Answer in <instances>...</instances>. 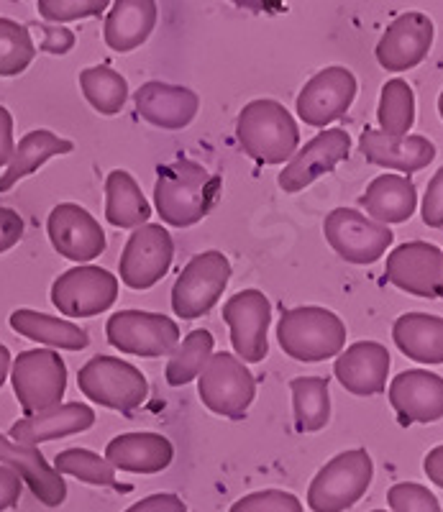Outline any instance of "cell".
<instances>
[{
  "label": "cell",
  "instance_id": "obj_19",
  "mask_svg": "<svg viewBox=\"0 0 443 512\" xmlns=\"http://www.w3.org/2000/svg\"><path fill=\"white\" fill-rule=\"evenodd\" d=\"M390 405L400 425L436 423L443 418V377L426 369L400 372L390 384Z\"/></svg>",
  "mask_w": 443,
  "mask_h": 512
},
{
  "label": "cell",
  "instance_id": "obj_42",
  "mask_svg": "<svg viewBox=\"0 0 443 512\" xmlns=\"http://www.w3.org/2000/svg\"><path fill=\"white\" fill-rule=\"evenodd\" d=\"M24 218L18 216L16 210L0 208V254L18 244L24 239Z\"/></svg>",
  "mask_w": 443,
  "mask_h": 512
},
{
  "label": "cell",
  "instance_id": "obj_13",
  "mask_svg": "<svg viewBox=\"0 0 443 512\" xmlns=\"http://www.w3.org/2000/svg\"><path fill=\"white\" fill-rule=\"evenodd\" d=\"M387 282L426 300L443 297V249L428 241H408L387 256Z\"/></svg>",
  "mask_w": 443,
  "mask_h": 512
},
{
  "label": "cell",
  "instance_id": "obj_31",
  "mask_svg": "<svg viewBox=\"0 0 443 512\" xmlns=\"http://www.w3.org/2000/svg\"><path fill=\"white\" fill-rule=\"evenodd\" d=\"M105 218L116 228H139L152 218V205L126 169H113L105 177Z\"/></svg>",
  "mask_w": 443,
  "mask_h": 512
},
{
  "label": "cell",
  "instance_id": "obj_45",
  "mask_svg": "<svg viewBox=\"0 0 443 512\" xmlns=\"http://www.w3.org/2000/svg\"><path fill=\"white\" fill-rule=\"evenodd\" d=\"M41 49L49 54H67L75 47V34L67 29H52V26H41Z\"/></svg>",
  "mask_w": 443,
  "mask_h": 512
},
{
  "label": "cell",
  "instance_id": "obj_47",
  "mask_svg": "<svg viewBox=\"0 0 443 512\" xmlns=\"http://www.w3.org/2000/svg\"><path fill=\"white\" fill-rule=\"evenodd\" d=\"M423 472L431 479L436 487L443 489V446L431 448L426 454V461H423Z\"/></svg>",
  "mask_w": 443,
  "mask_h": 512
},
{
  "label": "cell",
  "instance_id": "obj_24",
  "mask_svg": "<svg viewBox=\"0 0 443 512\" xmlns=\"http://www.w3.org/2000/svg\"><path fill=\"white\" fill-rule=\"evenodd\" d=\"M93 425L95 410L90 405L67 402V405H57V408L44 410V413L24 415L21 420H16L11 428V441L21 443V446H39L44 441L88 431Z\"/></svg>",
  "mask_w": 443,
  "mask_h": 512
},
{
  "label": "cell",
  "instance_id": "obj_11",
  "mask_svg": "<svg viewBox=\"0 0 443 512\" xmlns=\"http://www.w3.org/2000/svg\"><path fill=\"white\" fill-rule=\"evenodd\" d=\"M172 256H175V241L167 228L157 223L134 228L118 264L121 282L131 290H149L170 272Z\"/></svg>",
  "mask_w": 443,
  "mask_h": 512
},
{
  "label": "cell",
  "instance_id": "obj_10",
  "mask_svg": "<svg viewBox=\"0 0 443 512\" xmlns=\"http://www.w3.org/2000/svg\"><path fill=\"white\" fill-rule=\"evenodd\" d=\"M326 241L336 254L349 264H374L385 256L395 241V233L385 223L372 221L354 208H336L323 223Z\"/></svg>",
  "mask_w": 443,
  "mask_h": 512
},
{
  "label": "cell",
  "instance_id": "obj_35",
  "mask_svg": "<svg viewBox=\"0 0 443 512\" xmlns=\"http://www.w3.org/2000/svg\"><path fill=\"white\" fill-rule=\"evenodd\" d=\"M213 356V336L205 328H198V331H190L185 336L180 346L170 354V361H167V382L172 387H185L193 379H198V374L203 372L208 359Z\"/></svg>",
  "mask_w": 443,
  "mask_h": 512
},
{
  "label": "cell",
  "instance_id": "obj_22",
  "mask_svg": "<svg viewBox=\"0 0 443 512\" xmlns=\"http://www.w3.org/2000/svg\"><path fill=\"white\" fill-rule=\"evenodd\" d=\"M333 374L346 392L356 397H372L385 392L390 377V351L377 341H359L339 354Z\"/></svg>",
  "mask_w": 443,
  "mask_h": 512
},
{
  "label": "cell",
  "instance_id": "obj_33",
  "mask_svg": "<svg viewBox=\"0 0 443 512\" xmlns=\"http://www.w3.org/2000/svg\"><path fill=\"white\" fill-rule=\"evenodd\" d=\"M80 88L85 100L103 116H116L123 111L126 98H129V82L123 80L121 72H116L108 64L88 67L80 72Z\"/></svg>",
  "mask_w": 443,
  "mask_h": 512
},
{
  "label": "cell",
  "instance_id": "obj_38",
  "mask_svg": "<svg viewBox=\"0 0 443 512\" xmlns=\"http://www.w3.org/2000/svg\"><path fill=\"white\" fill-rule=\"evenodd\" d=\"M392 512H443L431 489L415 482H400L387 492Z\"/></svg>",
  "mask_w": 443,
  "mask_h": 512
},
{
  "label": "cell",
  "instance_id": "obj_25",
  "mask_svg": "<svg viewBox=\"0 0 443 512\" xmlns=\"http://www.w3.org/2000/svg\"><path fill=\"white\" fill-rule=\"evenodd\" d=\"M175 459V446L159 433H123L105 446V461L131 474H159Z\"/></svg>",
  "mask_w": 443,
  "mask_h": 512
},
{
  "label": "cell",
  "instance_id": "obj_50",
  "mask_svg": "<svg viewBox=\"0 0 443 512\" xmlns=\"http://www.w3.org/2000/svg\"><path fill=\"white\" fill-rule=\"evenodd\" d=\"M438 113H441V118H443V90H441V95H438Z\"/></svg>",
  "mask_w": 443,
  "mask_h": 512
},
{
  "label": "cell",
  "instance_id": "obj_32",
  "mask_svg": "<svg viewBox=\"0 0 443 512\" xmlns=\"http://www.w3.org/2000/svg\"><path fill=\"white\" fill-rule=\"evenodd\" d=\"M298 433H318L331 420V395L326 377H298L290 382Z\"/></svg>",
  "mask_w": 443,
  "mask_h": 512
},
{
  "label": "cell",
  "instance_id": "obj_6",
  "mask_svg": "<svg viewBox=\"0 0 443 512\" xmlns=\"http://www.w3.org/2000/svg\"><path fill=\"white\" fill-rule=\"evenodd\" d=\"M77 387L88 400L118 413L141 408L149 395V382L144 374L129 361L113 356H93L77 372Z\"/></svg>",
  "mask_w": 443,
  "mask_h": 512
},
{
  "label": "cell",
  "instance_id": "obj_34",
  "mask_svg": "<svg viewBox=\"0 0 443 512\" xmlns=\"http://www.w3.org/2000/svg\"><path fill=\"white\" fill-rule=\"evenodd\" d=\"M377 121L382 134L387 136H408L415 123V95L408 82L392 77L385 82L379 95Z\"/></svg>",
  "mask_w": 443,
  "mask_h": 512
},
{
  "label": "cell",
  "instance_id": "obj_29",
  "mask_svg": "<svg viewBox=\"0 0 443 512\" xmlns=\"http://www.w3.org/2000/svg\"><path fill=\"white\" fill-rule=\"evenodd\" d=\"M8 323H11V328L18 336L36 341V344L52 346V349L82 351L88 349L90 344L88 331H82L77 323H70L65 318H54V315L47 313H36V310L29 308L13 310Z\"/></svg>",
  "mask_w": 443,
  "mask_h": 512
},
{
  "label": "cell",
  "instance_id": "obj_7",
  "mask_svg": "<svg viewBox=\"0 0 443 512\" xmlns=\"http://www.w3.org/2000/svg\"><path fill=\"white\" fill-rule=\"evenodd\" d=\"M198 395L210 413L223 418H244L257 397V379L236 354L218 351L200 372Z\"/></svg>",
  "mask_w": 443,
  "mask_h": 512
},
{
  "label": "cell",
  "instance_id": "obj_49",
  "mask_svg": "<svg viewBox=\"0 0 443 512\" xmlns=\"http://www.w3.org/2000/svg\"><path fill=\"white\" fill-rule=\"evenodd\" d=\"M8 372H11V351H8V346L0 344V387L6 384Z\"/></svg>",
  "mask_w": 443,
  "mask_h": 512
},
{
  "label": "cell",
  "instance_id": "obj_15",
  "mask_svg": "<svg viewBox=\"0 0 443 512\" xmlns=\"http://www.w3.org/2000/svg\"><path fill=\"white\" fill-rule=\"evenodd\" d=\"M356 90L359 85H356L354 72L346 67H326L305 82L295 108L303 123L323 128L346 116L356 98Z\"/></svg>",
  "mask_w": 443,
  "mask_h": 512
},
{
  "label": "cell",
  "instance_id": "obj_43",
  "mask_svg": "<svg viewBox=\"0 0 443 512\" xmlns=\"http://www.w3.org/2000/svg\"><path fill=\"white\" fill-rule=\"evenodd\" d=\"M126 512H187V505L172 492H159V495L144 497Z\"/></svg>",
  "mask_w": 443,
  "mask_h": 512
},
{
  "label": "cell",
  "instance_id": "obj_12",
  "mask_svg": "<svg viewBox=\"0 0 443 512\" xmlns=\"http://www.w3.org/2000/svg\"><path fill=\"white\" fill-rule=\"evenodd\" d=\"M118 300V277L103 267H75L59 274L52 303L65 318H93Z\"/></svg>",
  "mask_w": 443,
  "mask_h": 512
},
{
  "label": "cell",
  "instance_id": "obj_26",
  "mask_svg": "<svg viewBox=\"0 0 443 512\" xmlns=\"http://www.w3.org/2000/svg\"><path fill=\"white\" fill-rule=\"evenodd\" d=\"M157 18V0H116L105 16V44L118 54L134 52L152 36Z\"/></svg>",
  "mask_w": 443,
  "mask_h": 512
},
{
  "label": "cell",
  "instance_id": "obj_16",
  "mask_svg": "<svg viewBox=\"0 0 443 512\" xmlns=\"http://www.w3.org/2000/svg\"><path fill=\"white\" fill-rule=\"evenodd\" d=\"M433 36H436V26L426 13H403L387 26V31L379 39L377 49H374L377 62L387 72L413 70L431 52Z\"/></svg>",
  "mask_w": 443,
  "mask_h": 512
},
{
  "label": "cell",
  "instance_id": "obj_48",
  "mask_svg": "<svg viewBox=\"0 0 443 512\" xmlns=\"http://www.w3.org/2000/svg\"><path fill=\"white\" fill-rule=\"evenodd\" d=\"M231 3H236V6L244 8V11L277 13L282 8V3H285V0H231Z\"/></svg>",
  "mask_w": 443,
  "mask_h": 512
},
{
  "label": "cell",
  "instance_id": "obj_36",
  "mask_svg": "<svg viewBox=\"0 0 443 512\" xmlns=\"http://www.w3.org/2000/svg\"><path fill=\"white\" fill-rule=\"evenodd\" d=\"M54 472L70 474L85 484H95V487H118L116 469H113L103 456L88 448H67L54 456Z\"/></svg>",
  "mask_w": 443,
  "mask_h": 512
},
{
  "label": "cell",
  "instance_id": "obj_28",
  "mask_svg": "<svg viewBox=\"0 0 443 512\" xmlns=\"http://www.w3.org/2000/svg\"><path fill=\"white\" fill-rule=\"evenodd\" d=\"M395 346L418 364H443V318L431 313H405L392 326Z\"/></svg>",
  "mask_w": 443,
  "mask_h": 512
},
{
  "label": "cell",
  "instance_id": "obj_40",
  "mask_svg": "<svg viewBox=\"0 0 443 512\" xmlns=\"http://www.w3.org/2000/svg\"><path fill=\"white\" fill-rule=\"evenodd\" d=\"M228 512H303V505L295 495L282 489H264L254 495L241 497Z\"/></svg>",
  "mask_w": 443,
  "mask_h": 512
},
{
  "label": "cell",
  "instance_id": "obj_30",
  "mask_svg": "<svg viewBox=\"0 0 443 512\" xmlns=\"http://www.w3.org/2000/svg\"><path fill=\"white\" fill-rule=\"evenodd\" d=\"M75 149V144L62 136L52 134L47 128H36L29 131L24 139L18 141L16 152H13L11 164H8L6 175L0 177V192H8L16 182H21L24 177L34 175L41 164H47L52 157H62V154H70Z\"/></svg>",
  "mask_w": 443,
  "mask_h": 512
},
{
  "label": "cell",
  "instance_id": "obj_5",
  "mask_svg": "<svg viewBox=\"0 0 443 512\" xmlns=\"http://www.w3.org/2000/svg\"><path fill=\"white\" fill-rule=\"evenodd\" d=\"M11 384L24 415L57 408L67 390L65 359L52 349L21 351L11 361Z\"/></svg>",
  "mask_w": 443,
  "mask_h": 512
},
{
  "label": "cell",
  "instance_id": "obj_27",
  "mask_svg": "<svg viewBox=\"0 0 443 512\" xmlns=\"http://www.w3.org/2000/svg\"><path fill=\"white\" fill-rule=\"evenodd\" d=\"M369 218L377 223H405L415 213L418 205V190L413 180L405 175H379L369 182L364 195L359 198Z\"/></svg>",
  "mask_w": 443,
  "mask_h": 512
},
{
  "label": "cell",
  "instance_id": "obj_18",
  "mask_svg": "<svg viewBox=\"0 0 443 512\" xmlns=\"http://www.w3.org/2000/svg\"><path fill=\"white\" fill-rule=\"evenodd\" d=\"M49 241L70 262H93L105 251V233L88 210L75 203H59L49 213Z\"/></svg>",
  "mask_w": 443,
  "mask_h": 512
},
{
  "label": "cell",
  "instance_id": "obj_17",
  "mask_svg": "<svg viewBox=\"0 0 443 512\" xmlns=\"http://www.w3.org/2000/svg\"><path fill=\"white\" fill-rule=\"evenodd\" d=\"M349 152L351 136L346 134L344 128H328V131H321L315 139H310L300 152H295V157L282 169V175L277 177V182L290 195L292 192L305 190L318 177L328 175L344 159H349Z\"/></svg>",
  "mask_w": 443,
  "mask_h": 512
},
{
  "label": "cell",
  "instance_id": "obj_39",
  "mask_svg": "<svg viewBox=\"0 0 443 512\" xmlns=\"http://www.w3.org/2000/svg\"><path fill=\"white\" fill-rule=\"evenodd\" d=\"M108 3L111 0H39V13L41 18L54 21V24H67V21L100 16Z\"/></svg>",
  "mask_w": 443,
  "mask_h": 512
},
{
  "label": "cell",
  "instance_id": "obj_21",
  "mask_svg": "<svg viewBox=\"0 0 443 512\" xmlns=\"http://www.w3.org/2000/svg\"><path fill=\"white\" fill-rule=\"evenodd\" d=\"M359 149L369 164L395 169V172H403L405 177L426 169L436 159V146L426 136H387L374 128H364Z\"/></svg>",
  "mask_w": 443,
  "mask_h": 512
},
{
  "label": "cell",
  "instance_id": "obj_46",
  "mask_svg": "<svg viewBox=\"0 0 443 512\" xmlns=\"http://www.w3.org/2000/svg\"><path fill=\"white\" fill-rule=\"evenodd\" d=\"M13 152H16V144H13V116L8 113V108L0 105V167L11 164Z\"/></svg>",
  "mask_w": 443,
  "mask_h": 512
},
{
  "label": "cell",
  "instance_id": "obj_3",
  "mask_svg": "<svg viewBox=\"0 0 443 512\" xmlns=\"http://www.w3.org/2000/svg\"><path fill=\"white\" fill-rule=\"evenodd\" d=\"M277 341L290 359L315 364L344 351L346 326L333 310L303 305L282 313L277 323Z\"/></svg>",
  "mask_w": 443,
  "mask_h": 512
},
{
  "label": "cell",
  "instance_id": "obj_14",
  "mask_svg": "<svg viewBox=\"0 0 443 512\" xmlns=\"http://www.w3.org/2000/svg\"><path fill=\"white\" fill-rule=\"evenodd\" d=\"M223 320L231 328V346L236 356L249 364L267 359V331L272 323V305L259 290H241L223 305Z\"/></svg>",
  "mask_w": 443,
  "mask_h": 512
},
{
  "label": "cell",
  "instance_id": "obj_8",
  "mask_svg": "<svg viewBox=\"0 0 443 512\" xmlns=\"http://www.w3.org/2000/svg\"><path fill=\"white\" fill-rule=\"evenodd\" d=\"M231 280V264L221 251L193 256L172 287V310L177 318L195 320L216 308Z\"/></svg>",
  "mask_w": 443,
  "mask_h": 512
},
{
  "label": "cell",
  "instance_id": "obj_23",
  "mask_svg": "<svg viewBox=\"0 0 443 512\" xmlns=\"http://www.w3.org/2000/svg\"><path fill=\"white\" fill-rule=\"evenodd\" d=\"M136 113L146 123L167 131H180L190 126L200 111V98L190 88L167 85V82H144L134 98Z\"/></svg>",
  "mask_w": 443,
  "mask_h": 512
},
{
  "label": "cell",
  "instance_id": "obj_2",
  "mask_svg": "<svg viewBox=\"0 0 443 512\" xmlns=\"http://www.w3.org/2000/svg\"><path fill=\"white\" fill-rule=\"evenodd\" d=\"M236 139L254 162L282 164L298 152L300 128L292 113L277 100H251L239 113Z\"/></svg>",
  "mask_w": 443,
  "mask_h": 512
},
{
  "label": "cell",
  "instance_id": "obj_37",
  "mask_svg": "<svg viewBox=\"0 0 443 512\" xmlns=\"http://www.w3.org/2000/svg\"><path fill=\"white\" fill-rule=\"evenodd\" d=\"M36 57L29 29L11 18H0V77H16L26 72Z\"/></svg>",
  "mask_w": 443,
  "mask_h": 512
},
{
  "label": "cell",
  "instance_id": "obj_9",
  "mask_svg": "<svg viewBox=\"0 0 443 512\" xmlns=\"http://www.w3.org/2000/svg\"><path fill=\"white\" fill-rule=\"evenodd\" d=\"M105 336L121 354L159 359L170 356L180 344V326L162 313L146 310H118L105 323Z\"/></svg>",
  "mask_w": 443,
  "mask_h": 512
},
{
  "label": "cell",
  "instance_id": "obj_51",
  "mask_svg": "<svg viewBox=\"0 0 443 512\" xmlns=\"http://www.w3.org/2000/svg\"><path fill=\"white\" fill-rule=\"evenodd\" d=\"M372 512H385V510H372Z\"/></svg>",
  "mask_w": 443,
  "mask_h": 512
},
{
  "label": "cell",
  "instance_id": "obj_44",
  "mask_svg": "<svg viewBox=\"0 0 443 512\" xmlns=\"http://www.w3.org/2000/svg\"><path fill=\"white\" fill-rule=\"evenodd\" d=\"M21 489H24L21 477L11 472L8 466L0 464V512L16 507V502L21 500Z\"/></svg>",
  "mask_w": 443,
  "mask_h": 512
},
{
  "label": "cell",
  "instance_id": "obj_20",
  "mask_svg": "<svg viewBox=\"0 0 443 512\" xmlns=\"http://www.w3.org/2000/svg\"><path fill=\"white\" fill-rule=\"evenodd\" d=\"M0 464L29 484L36 500L47 507H59L67 500V484L62 474L54 472V466L44 459L36 446H21L0 433Z\"/></svg>",
  "mask_w": 443,
  "mask_h": 512
},
{
  "label": "cell",
  "instance_id": "obj_41",
  "mask_svg": "<svg viewBox=\"0 0 443 512\" xmlns=\"http://www.w3.org/2000/svg\"><path fill=\"white\" fill-rule=\"evenodd\" d=\"M420 216L423 223L431 228H443V167L431 177L420 205Z\"/></svg>",
  "mask_w": 443,
  "mask_h": 512
},
{
  "label": "cell",
  "instance_id": "obj_4",
  "mask_svg": "<svg viewBox=\"0 0 443 512\" xmlns=\"http://www.w3.org/2000/svg\"><path fill=\"white\" fill-rule=\"evenodd\" d=\"M374 477V461L364 448H351L333 456L308 487L313 512H344L367 495Z\"/></svg>",
  "mask_w": 443,
  "mask_h": 512
},
{
  "label": "cell",
  "instance_id": "obj_1",
  "mask_svg": "<svg viewBox=\"0 0 443 512\" xmlns=\"http://www.w3.org/2000/svg\"><path fill=\"white\" fill-rule=\"evenodd\" d=\"M221 177L210 175L203 164L177 157L157 167L154 205L164 223L190 228L208 216L221 198Z\"/></svg>",
  "mask_w": 443,
  "mask_h": 512
}]
</instances>
